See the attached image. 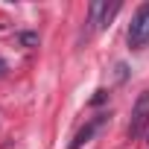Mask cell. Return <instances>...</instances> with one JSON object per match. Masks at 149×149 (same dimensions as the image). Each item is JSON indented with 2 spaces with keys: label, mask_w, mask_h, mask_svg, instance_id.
I'll return each mask as SVG.
<instances>
[{
  "label": "cell",
  "mask_w": 149,
  "mask_h": 149,
  "mask_svg": "<svg viewBox=\"0 0 149 149\" xmlns=\"http://www.w3.org/2000/svg\"><path fill=\"white\" fill-rule=\"evenodd\" d=\"M117 12H120V3H102V0L91 3V9H88V35L97 32V29H102Z\"/></svg>",
  "instance_id": "3957f363"
},
{
  "label": "cell",
  "mask_w": 149,
  "mask_h": 149,
  "mask_svg": "<svg viewBox=\"0 0 149 149\" xmlns=\"http://www.w3.org/2000/svg\"><path fill=\"white\" fill-rule=\"evenodd\" d=\"M146 129H149V91H143V94L134 100V105H132L129 137H132V140H137V137H143V134H146Z\"/></svg>",
  "instance_id": "7a4b0ae2"
},
{
  "label": "cell",
  "mask_w": 149,
  "mask_h": 149,
  "mask_svg": "<svg viewBox=\"0 0 149 149\" xmlns=\"http://www.w3.org/2000/svg\"><path fill=\"white\" fill-rule=\"evenodd\" d=\"M102 120H105V117H94V120H88V123H85V126L76 132V137H73V143H70L67 149H82V146H85V143H88V140L97 134V129L102 126Z\"/></svg>",
  "instance_id": "277c9868"
},
{
  "label": "cell",
  "mask_w": 149,
  "mask_h": 149,
  "mask_svg": "<svg viewBox=\"0 0 149 149\" xmlns=\"http://www.w3.org/2000/svg\"><path fill=\"white\" fill-rule=\"evenodd\" d=\"M126 41H129L132 50H143V47H149V3H143V6L132 15V24H129Z\"/></svg>",
  "instance_id": "6da1fadb"
},
{
  "label": "cell",
  "mask_w": 149,
  "mask_h": 149,
  "mask_svg": "<svg viewBox=\"0 0 149 149\" xmlns=\"http://www.w3.org/2000/svg\"><path fill=\"white\" fill-rule=\"evenodd\" d=\"M105 97H108V91H97V97H94L91 102H94V105H100V102H105Z\"/></svg>",
  "instance_id": "8992f818"
},
{
  "label": "cell",
  "mask_w": 149,
  "mask_h": 149,
  "mask_svg": "<svg viewBox=\"0 0 149 149\" xmlns=\"http://www.w3.org/2000/svg\"><path fill=\"white\" fill-rule=\"evenodd\" d=\"M21 44L32 47V44H38V35H35V32H24V35H21Z\"/></svg>",
  "instance_id": "5b68a950"
},
{
  "label": "cell",
  "mask_w": 149,
  "mask_h": 149,
  "mask_svg": "<svg viewBox=\"0 0 149 149\" xmlns=\"http://www.w3.org/2000/svg\"><path fill=\"white\" fill-rule=\"evenodd\" d=\"M3 70H6V61H3V58H0V76H3Z\"/></svg>",
  "instance_id": "52a82bcc"
}]
</instances>
